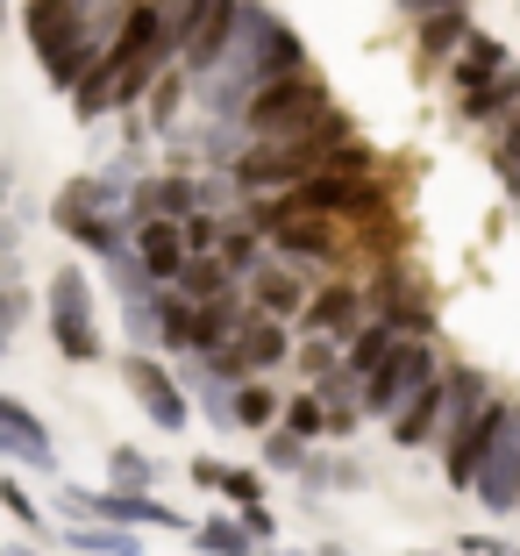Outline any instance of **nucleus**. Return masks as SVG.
<instances>
[{
    "label": "nucleus",
    "instance_id": "obj_1",
    "mask_svg": "<svg viewBox=\"0 0 520 556\" xmlns=\"http://www.w3.org/2000/svg\"><path fill=\"white\" fill-rule=\"evenodd\" d=\"M350 143H357V122L342 115V108H328V115L300 136L236 150V186H250V193H293V186L321 179L328 164H335V150H350Z\"/></svg>",
    "mask_w": 520,
    "mask_h": 556
},
{
    "label": "nucleus",
    "instance_id": "obj_2",
    "mask_svg": "<svg viewBox=\"0 0 520 556\" xmlns=\"http://www.w3.org/2000/svg\"><path fill=\"white\" fill-rule=\"evenodd\" d=\"M328 108H335V100H328V86L314 79V72H293V79L257 86V93H250V108H243V150H250V143H278V136L314 129Z\"/></svg>",
    "mask_w": 520,
    "mask_h": 556
},
{
    "label": "nucleus",
    "instance_id": "obj_3",
    "mask_svg": "<svg viewBox=\"0 0 520 556\" xmlns=\"http://www.w3.org/2000/svg\"><path fill=\"white\" fill-rule=\"evenodd\" d=\"M385 207H392L385 186L350 179V172H321V179L286 193V214H314V222H371V214H385Z\"/></svg>",
    "mask_w": 520,
    "mask_h": 556
},
{
    "label": "nucleus",
    "instance_id": "obj_4",
    "mask_svg": "<svg viewBox=\"0 0 520 556\" xmlns=\"http://www.w3.org/2000/svg\"><path fill=\"white\" fill-rule=\"evenodd\" d=\"M435 378H442V364H435L428 343H392L385 357H378V371L357 386V407L364 414H399L421 386H435Z\"/></svg>",
    "mask_w": 520,
    "mask_h": 556
},
{
    "label": "nucleus",
    "instance_id": "obj_5",
    "mask_svg": "<svg viewBox=\"0 0 520 556\" xmlns=\"http://www.w3.org/2000/svg\"><path fill=\"white\" fill-rule=\"evenodd\" d=\"M50 336L72 364H100V321H93V286L86 271H50Z\"/></svg>",
    "mask_w": 520,
    "mask_h": 556
},
{
    "label": "nucleus",
    "instance_id": "obj_6",
    "mask_svg": "<svg viewBox=\"0 0 520 556\" xmlns=\"http://www.w3.org/2000/svg\"><path fill=\"white\" fill-rule=\"evenodd\" d=\"M506 421H513V407H506V400H485V407H478L471 421L449 435V485H456V492H471V485H478V471H485L492 442L506 435Z\"/></svg>",
    "mask_w": 520,
    "mask_h": 556
},
{
    "label": "nucleus",
    "instance_id": "obj_7",
    "mask_svg": "<svg viewBox=\"0 0 520 556\" xmlns=\"http://www.w3.org/2000/svg\"><path fill=\"white\" fill-rule=\"evenodd\" d=\"M236 0H200L193 8V36H186V50H179V79H207L214 65H221V50H228V36H236Z\"/></svg>",
    "mask_w": 520,
    "mask_h": 556
},
{
    "label": "nucleus",
    "instance_id": "obj_8",
    "mask_svg": "<svg viewBox=\"0 0 520 556\" xmlns=\"http://www.w3.org/2000/svg\"><path fill=\"white\" fill-rule=\"evenodd\" d=\"M122 371H129V393L143 400V414H150L157 428H186V421H193V400H186V386H179L172 371H164V364L129 357Z\"/></svg>",
    "mask_w": 520,
    "mask_h": 556
},
{
    "label": "nucleus",
    "instance_id": "obj_9",
    "mask_svg": "<svg viewBox=\"0 0 520 556\" xmlns=\"http://www.w3.org/2000/svg\"><path fill=\"white\" fill-rule=\"evenodd\" d=\"M471 492L492 514H520V407H513V421H506V435L492 442V457H485V471H478Z\"/></svg>",
    "mask_w": 520,
    "mask_h": 556
},
{
    "label": "nucleus",
    "instance_id": "obj_10",
    "mask_svg": "<svg viewBox=\"0 0 520 556\" xmlns=\"http://www.w3.org/2000/svg\"><path fill=\"white\" fill-rule=\"evenodd\" d=\"M371 321V300L357 293V286H328V293H314L307 307H300V328H307V336H328V343H350V336H357V328Z\"/></svg>",
    "mask_w": 520,
    "mask_h": 556
},
{
    "label": "nucleus",
    "instance_id": "obj_11",
    "mask_svg": "<svg viewBox=\"0 0 520 556\" xmlns=\"http://www.w3.org/2000/svg\"><path fill=\"white\" fill-rule=\"evenodd\" d=\"M228 357H236V371L257 378V371H278V364L293 357V336H286V321H264V314H243V328H236V343H228Z\"/></svg>",
    "mask_w": 520,
    "mask_h": 556
},
{
    "label": "nucleus",
    "instance_id": "obj_12",
    "mask_svg": "<svg viewBox=\"0 0 520 556\" xmlns=\"http://www.w3.org/2000/svg\"><path fill=\"white\" fill-rule=\"evenodd\" d=\"M435 435H449V386H421V393L407 400V407L392 414V442L399 450H421V442H435Z\"/></svg>",
    "mask_w": 520,
    "mask_h": 556
},
{
    "label": "nucleus",
    "instance_id": "obj_13",
    "mask_svg": "<svg viewBox=\"0 0 520 556\" xmlns=\"http://www.w3.org/2000/svg\"><path fill=\"white\" fill-rule=\"evenodd\" d=\"M0 442H8V457L29 464V471H50V464H58V450H50V428L36 421L22 400H8V393H0Z\"/></svg>",
    "mask_w": 520,
    "mask_h": 556
},
{
    "label": "nucleus",
    "instance_id": "obj_14",
    "mask_svg": "<svg viewBox=\"0 0 520 556\" xmlns=\"http://www.w3.org/2000/svg\"><path fill=\"white\" fill-rule=\"evenodd\" d=\"M513 108H520V65H506V72H492V79L456 93V115L464 122H499V115H513Z\"/></svg>",
    "mask_w": 520,
    "mask_h": 556
},
{
    "label": "nucleus",
    "instance_id": "obj_15",
    "mask_svg": "<svg viewBox=\"0 0 520 556\" xmlns=\"http://www.w3.org/2000/svg\"><path fill=\"white\" fill-rule=\"evenodd\" d=\"M236 328H243V307L236 300H207V307H193V321H186V357H214V350L236 343Z\"/></svg>",
    "mask_w": 520,
    "mask_h": 556
},
{
    "label": "nucleus",
    "instance_id": "obj_16",
    "mask_svg": "<svg viewBox=\"0 0 520 556\" xmlns=\"http://www.w3.org/2000/svg\"><path fill=\"white\" fill-rule=\"evenodd\" d=\"M271 243L286 250V257H307V264H321V257H335L342 250V236H335V222H314V214H286V222H278L271 229Z\"/></svg>",
    "mask_w": 520,
    "mask_h": 556
},
{
    "label": "nucleus",
    "instance_id": "obj_17",
    "mask_svg": "<svg viewBox=\"0 0 520 556\" xmlns=\"http://www.w3.org/2000/svg\"><path fill=\"white\" fill-rule=\"evenodd\" d=\"M250 300H257L264 321H286V314L307 307V300H300V278L293 271H271V264H257V271H250Z\"/></svg>",
    "mask_w": 520,
    "mask_h": 556
},
{
    "label": "nucleus",
    "instance_id": "obj_18",
    "mask_svg": "<svg viewBox=\"0 0 520 556\" xmlns=\"http://www.w3.org/2000/svg\"><path fill=\"white\" fill-rule=\"evenodd\" d=\"M392 343H399V336H392V328L385 321H364L357 328V336H350V343H342V364H335V371L342 378H350V386H364V378H371L378 371V357H385V350Z\"/></svg>",
    "mask_w": 520,
    "mask_h": 556
},
{
    "label": "nucleus",
    "instance_id": "obj_19",
    "mask_svg": "<svg viewBox=\"0 0 520 556\" xmlns=\"http://www.w3.org/2000/svg\"><path fill=\"white\" fill-rule=\"evenodd\" d=\"M72 243H86V250H100V257H129V222H122V214H86V222H72Z\"/></svg>",
    "mask_w": 520,
    "mask_h": 556
},
{
    "label": "nucleus",
    "instance_id": "obj_20",
    "mask_svg": "<svg viewBox=\"0 0 520 556\" xmlns=\"http://www.w3.org/2000/svg\"><path fill=\"white\" fill-rule=\"evenodd\" d=\"M228 286H236V278H228L214 257H186V264H179V286H172V293L193 300V307H207V300H228Z\"/></svg>",
    "mask_w": 520,
    "mask_h": 556
},
{
    "label": "nucleus",
    "instance_id": "obj_21",
    "mask_svg": "<svg viewBox=\"0 0 520 556\" xmlns=\"http://www.w3.org/2000/svg\"><path fill=\"white\" fill-rule=\"evenodd\" d=\"M464 36H471V8H456V0H449V8H428V15H421V50H428V58L456 50Z\"/></svg>",
    "mask_w": 520,
    "mask_h": 556
},
{
    "label": "nucleus",
    "instance_id": "obj_22",
    "mask_svg": "<svg viewBox=\"0 0 520 556\" xmlns=\"http://www.w3.org/2000/svg\"><path fill=\"white\" fill-rule=\"evenodd\" d=\"M492 72H506V50L492 43V36H464V43H456V79L464 86H478V79H492Z\"/></svg>",
    "mask_w": 520,
    "mask_h": 556
},
{
    "label": "nucleus",
    "instance_id": "obj_23",
    "mask_svg": "<svg viewBox=\"0 0 520 556\" xmlns=\"http://www.w3.org/2000/svg\"><path fill=\"white\" fill-rule=\"evenodd\" d=\"M278 421V400L264 393L257 378H250V386H236V393H228V428H271Z\"/></svg>",
    "mask_w": 520,
    "mask_h": 556
},
{
    "label": "nucleus",
    "instance_id": "obj_24",
    "mask_svg": "<svg viewBox=\"0 0 520 556\" xmlns=\"http://www.w3.org/2000/svg\"><path fill=\"white\" fill-rule=\"evenodd\" d=\"M65 542H72V549H86V556H143V535H122V528H93V521H79Z\"/></svg>",
    "mask_w": 520,
    "mask_h": 556
},
{
    "label": "nucleus",
    "instance_id": "obj_25",
    "mask_svg": "<svg viewBox=\"0 0 520 556\" xmlns=\"http://www.w3.org/2000/svg\"><path fill=\"white\" fill-rule=\"evenodd\" d=\"M107 478H114V492H150V485H157V464H150L143 450H129V442H122V450L107 457Z\"/></svg>",
    "mask_w": 520,
    "mask_h": 556
},
{
    "label": "nucleus",
    "instance_id": "obj_26",
    "mask_svg": "<svg viewBox=\"0 0 520 556\" xmlns=\"http://www.w3.org/2000/svg\"><path fill=\"white\" fill-rule=\"evenodd\" d=\"M193 542H200L207 556H257V542H250L236 521H207V528H193Z\"/></svg>",
    "mask_w": 520,
    "mask_h": 556
},
{
    "label": "nucleus",
    "instance_id": "obj_27",
    "mask_svg": "<svg viewBox=\"0 0 520 556\" xmlns=\"http://www.w3.org/2000/svg\"><path fill=\"white\" fill-rule=\"evenodd\" d=\"M214 264H221L228 278H250V271H257V236H250V229L221 236V250H214Z\"/></svg>",
    "mask_w": 520,
    "mask_h": 556
},
{
    "label": "nucleus",
    "instance_id": "obj_28",
    "mask_svg": "<svg viewBox=\"0 0 520 556\" xmlns=\"http://www.w3.org/2000/svg\"><path fill=\"white\" fill-rule=\"evenodd\" d=\"M286 435L293 442H314V435H328V421H321V407H314V393H300V400H286Z\"/></svg>",
    "mask_w": 520,
    "mask_h": 556
},
{
    "label": "nucleus",
    "instance_id": "obj_29",
    "mask_svg": "<svg viewBox=\"0 0 520 556\" xmlns=\"http://www.w3.org/2000/svg\"><path fill=\"white\" fill-rule=\"evenodd\" d=\"M143 100H150V122H143V129H157V136H164V129H172V115H179V72H164V79L150 86Z\"/></svg>",
    "mask_w": 520,
    "mask_h": 556
},
{
    "label": "nucleus",
    "instance_id": "obj_30",
    "mask_svg": "<svg viewBox=\"0 0 520 556\" xmlns=\"http://www.w3.org/2000/svg\"><path fill=\"white\" fill-rule=\"evenodd\" d=\"M492 164H499V179H513V172H520V108H513V115H499V143H492Z\"/></svg>",
    "mask_w": 520,
    "mask_h": 556
},
{
    "label": "nucleus",
    "instance_id": "obj_31",
    "mask_svg": "<svg viewBox=\"0 0 520 556\" xmlns=\"http://www.w3.org/2000/svg\"><path fill=\"white\" fill-rule=\"evenodd\" d=\"M264 464H271V471H307V442H293L278 428V435H264Z\"/></svg>",
    "mask_w": 520,
    "mask_h": 556
},
{
    "label": "nucleus",
    "instance_id": "obj_32",
    "mask_svg": "<svg viewBox=\"0 0 520 556\" xmlns=\"http://www.w3.org/2000/svg\"><path fill=\"white\" fill-rule=\"evenodd\" d=\"M335 364H342V350L328 343V336H307V343H300V371H307V378H328Z\"/></svg>",
    "mask_w": 520,
    "mask_h": 556
},
{
    "label": "nucleus",
    "instance_id": "obj_33",
    "mask_svg": "<svg viewBox=\"0 0 520 556\" xmlns=\"http://www.w3.org/2000/svg\"><path fill=\"white\" fill-rule=\"evenodd\" d=\"M0 507L15 514V521H22V528H29V535H36V528H43V514H36V500H29V492H22V485H15V478H0Z\"/></svg>",
    "mask_w": 520,
    "mask_h": 556
},
{
    "label": "nucleus",
    "instance_id": "obj_34",
    "mask_svg": "<svg viewBox=\"0 0 520 556\" xmlns=\"http://www.w3.org/2000/svg\"><path fill=\"white\" fill-rule=\"evenodd\" d=\"M221 492L236 500V507H264V485H257L250 471H228V478H221Z\"/></svg>",
    "mask_w": 520,
    "mask_h": 556
},
{
    "label": "nucleus",
    "instance_id": "obj_35",
    "mask_svg": "<svg viewBox=\"0 0 520 556\" xmlns=\"http://www.w3.org/2000/svg\"><path fill=\"white\" fill-rule=\"evenodd\" d=\"M236 528H243L250 542H264V535H271L278 521H271V507H243V521H236Z\"/></svg>",
    "mask_w": 520,
    "mask_h": 556
},
{
    "label": "nucleus",
    "instance_id": "obj_36",
    "mask_svg": "<svg viewBox=\"0 0 520 556\" xmlns=\"http://www.w3.org/2000/svg\"><path fill=\"white\" fill-rule=\"evenodd\" d=\"M193 478H200V485H221V478H228V464H214V457H193Z\"/></svg>",
    "mask_w": 520,
    "mask_h": 556
},
{
    "label": "nucleus",
    "instance_id": "obj_37",
    "mask_svg": "<svg viewBox=\"0 0 520 556\" xmlns=\"http://www.w3.org/2000/svg\"><path fill=\"white\" fill-rule=\"evenodd\" d=\"M0 556H36V549H29V542H8V549H0Z\"/></svg>",
    "mask_w": 520,
    "mask_h": 556
},
{
    "label": "nucleus",
    "instance_id": "obj_38",
    "mask_svg": "<svg viewBox=\"0 0 520 556\" xmlns=\"http://www.w3.org/2000/svg\"><path fill=\"white\" fill-rule=\"evenodd\" d=\"M278 556H300V549H278ZM314 556H342V549H314Z\"/></svg>",
    "mask_w": 520,
    "mask_h": 556
},
{
    "label": "nucleus",
    "instance_id": "obj_39",
    "mask_svg": "<svg viewBox=\"0 0 520 556\" xmlns=\"http://www.w3.org/2000/svg\"><path fill=\"white\" fill-rule=\"evenodd\" d=\"M506 186H513V200H520V172H513V179H506Z\"/></svg>",
    "mask_w": 520,
    "mask_h": 556
},
{
    "label": "nucleus",
    "instance_id": "obj_40",
    "mask_svg": "<svg viewBox=\"0 0 520 556\" xmlns=\"http://www.w3.org/2000/svg\"><path fill=\"white\" fill-rule=\"evenodd\" d=\"M0 200H8V172H0Z\"/></svg>",
    "mask_w": 520,
    "mask_h": 556
},
{
    "label": "nucleus",
    "instance_id": "obj_41",
    "mask_svg": "<svg viewBox=\"0 0 520 556\" xmlns=\"http://www.w3.org/2000/svg\"><path fill=\"white\" fill-rule=\"evenodd\" d=\"M0 457H8V442H0Z\"/></svg>",
    "mask_w": 520,
    "mask_h": 556
},
{
    "label": "nucleus",
    "instance_id": "obj_42",
    "mask_svg": "<svg viewBox=\"0 0 520 556\" xmlns=\"http://www.w3.org/2000/svg\"><path fill=\"white\" fill-rule=\"evenodd\" d=\"M0 350H8V336H0Z\"/></svg>",
    "mask_w": 520,
    "mask_h": 556
},
{
    "label": "nucleus",
    "instance_id": "obj_43",
    "mask_svg": "<svg viewBox=\"0 0 520 556\" xmlns=\"http://www.w3.org/2000/svg\"><path fill=\"white\" fill-rule=\"evenodd\" d=\"M421 556H428V549H421Z\"/></svg>",
    "mask_w": 520,
    "mask_h": 556
}]
</instances>
